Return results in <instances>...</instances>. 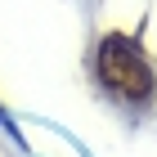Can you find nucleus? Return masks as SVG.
I'll return each mask as SVG.
<instances>
[{
  "instance_id": "obj_1",
  "label": "nucleus",
  "mask_w": 157,
  "mask_h": 157,
  "mask_svg": "<svg viewBox=\"0 0 157 157\" xmlns=\"http://www.w3.org/2000/svg\"><path fill=\"white\" fill-rule=\"evenodd\" d=\"M94 72L103 81V90L121 103H153V94H157L153 63H148V54L139 49L135 36L108 32L94 49Z\"/></svg>"
},
{
  "instance_id": "obj_2",
  "label": "nucleus",
  "mask_w": 157,
  "mask_h": 157,
  "mask_svg": "<svg viewBox=\"0 0 157 157\" xmlns=\"http://www.w3.org/2000/svg\"><path fill=\"white\" fill-rule=\"evenodd\" d=\"M0 121H5V112H0Z\"/></svg>"
}]
</instances>
